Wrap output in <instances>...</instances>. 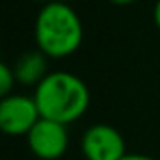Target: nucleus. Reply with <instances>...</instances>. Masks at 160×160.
<instances>
[{
	"mask_svg": "<svg viewBox=\"0 0 160 160\" xmlns=\"http://www.w3.org/2000/svg\"><path fill=\"white\" fill-rule=\"evenodd\" d=\"M34 100L42 119L72 124L79 121L91 106V91L79 75L72 72H49L34 89Z\"/></svg>",
	"mask_w": 160,
	"mask_h": 160,
	"instance_id": "obj_1",
	"label": "nucleus"
},
{
	"mask_svg": "<svg viewBox=\"0 0 160 160\" xmlns=\"http://www.w3.org/2000/svg\"><path fill=\"white\" fill-rule=\"evenodd\" d=\"M83 23L68 2L43 4L34 21L36 49L47 58H68L83 43Z\"/></svg>",
	"mask_w": 160,
	"mask_h": 160,
	"instance_id": "obj_2",
	"label": "nucleus"
},
{
	"mask_svg": "<svg viewBox=\"0 0 160 160\" xmlns=\"http://www.w3.org/2000/svg\"><path fill=\"white\" fill-rule=\"evenodd\" d=\"M81 154L85 160H122L128 152L122 134L111 124L98 122L83 132Z\"/></svg>",
	"mask_w": 160,
	"mask_h": 160,
	"instance_id": "obj_3",
	"label": "nucleus"
},
{
	"mask_svg": "<svg viewBox=\"0 0 160 160\" xmlns=\"http://www.w3.org/2000/svg\"><path fill=\"white\" fill-rule=\"evenodd\" d=\"M42 119L34 96L12 94L0 102V128L6 136H28Z\"/></svg>",
	"mask_w": 160,
	"mask_h": 160,
	"instance_id": "obj_4",
	"label": "nucleus"
},
{
	"mask_svg": "<svg viewBox=\"0 0 160 160\" xmlns=\"http://www.w3.org/2000/svg\"><path fill=\"white\" fill-rule=\"evenodd\" d=\"M30 152L40 160H58L66 154L70 145L68 126L57 121L40 119L27 136Z\"/></svg>",
	"mask_w": 160,
	"mask_h": 160,
	"instance_id": "obj_5",
	"label": "nucleus"
},
{
	"mask_svg": "<svg viewBox=\"0 0 160 160\" xmlns=\"http://www.w3.org/2000/svg\"><path fill=\"white\" fill-rule=\"evenodd\" d=\"M47 57L40 51V49H32V51H25L23 55L17 57V60L13 62V73L17 83L23 87H38L45 75L49 73V64H47Z\"/></svg>",
	"mask_w": 160,
	"mask_h": 160,
	"instance_id": "obj_6",
	"label": "nucleus"
},
{
	"mask_svg": "<svg viewBox=\"0 0 160 160\" xmlns=\"http://www.w3.org/2000/svg\"><path fill=\"white\" fill-rule=\"evenodd\" d=\"M15 73H13V68L10 64H0V96L6 98V96H12L13 89H15Z\"/></svg>",
	"mask_w": 160,
	"mask_h": 160,
	"instance_id": "obj_7",
	"label": "nucleus"
},
{
	"mask_svg": "<svg viewBox=\"0 0 160 160\" xmlns=\"http://www.w3.org/2000/svg\"><path fill=\"white\" fill-rule=\"evenodd\" d=\"M152 21H154L156 28L160 30V0H156V4L152 8Z\"/></svg>",
	"mask_w": 160,
	"mask_h": 160,
	"instance_id": "obj_8",
	"label": "nucleus"
},
{
	"mask_svg": "<svg viewBox=\"0 0 160 160\" xmlns=\"http://www.w3.org/2000/svg\"><path fill=\"white\" fill-rule=\"evenodd\" d=\"M122 160H158V158H154V156H149V154H126Z\"/></svg>",
	"mask_w": 160,
	"mask_h": 160,
	"instance_id": "obj_9",
	"label": "nucleus"
},
{
	"mask_svg": "<svg viewBox=\"0 0 160 160\" xmlns=\"http://www.w3.org/2000/svg\"><path fill=\"white\" fill-rule=\"evenodd\" d=\"M109 2L115 6H128V4H134L136 0H109Z\"/></svg>",
	"mask_w": 160,
	"mask_h": 160,
	"instance_id": "obj_10",
	"label": "nucleus"
},
{
	"mask_svg": "<svg viewBox=\"0 0 160 160\" xmlns=\"http://www.w3.org/2000/svg\"><path fill=\"white\" fill-rule=\"evenodd\" d=\"M43 4H53V2H66V0H40Z\"/></svg>",
	"mask_w": 160,
	"mask_h": 160,
	"instance_id": "obj_11",
	"label": "nucleus"
}]
</instances>
